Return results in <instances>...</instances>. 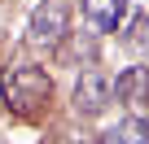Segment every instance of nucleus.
I'll list each match as a JSON object with an SVG mask.
<instances>
[{
    "mask_svg": "<svg viewBox=\"0 0 149 144\" xmlns=\"http://www.w3.org/2000/svg\"><path fill=\"white\" fill-rule=\"evenodd\" d=\"M101 144H149V122L145 118H123L110 131H101Z\"/></svg>",
    "mask_w": 149,
    "mask_h": 144,
    "instance_id": "obj_6",
    "label": "nucleus"
},
{
    "mask_svg": "<svg viewBox=\"0 0 149 144\" xmlns=\"http://www.w3.org/2000/svg\"><path fill=\"white\" fill-rule=\"evenodd\" d=\"M70 39V5L66 0H44L31 13V26H26V48L35 57H53L61 52V44Z\"/></svg>",
    "mask_w": 149,
    "mask_h": 144,
    "instance_id": "obj_2",
    "label": "nucleus"
},
{
    "mask_svg": "<svg viewBox=\"0 0 149 144\" xmlns=\"http://www.w3.org/2000/svg\"><path fill=\"white\" fill-rule=\"evenodd\" d=\"M123 44L132 52H149V13H132V22L123 31Z\"/></svg>",
    "mask_w": 149,
    "mask_h": 144,
    "instance_id": "obj_7",
    "label": "nucleus"
},
{
    "mask_svg": "<svg viewBox=\"0 0 149 144\" xmlns=\"http://www.w3.org/2000/svg\"><path fill=\"white\" fill-rule=\"evenodd\" d=\"M114 96L132 109H149V70L145 65H127L114 79Z\"/></svg>",
    "mask_w": 149,
    "mask_h": 144,
    "instance_id": "obj_4",
    "label": "nucleus"
},
{
    "mask_svg": "<svg viewBox=\"0 0 149 144\" xmlns=\"http://www.w3.org/2000/svg\"><path fill=\"white\" fill-rule=\"evenodd\" d=\"M84 18L97 31H118L127 18V0H84Z\"/></svg>",
    "mask_w": 149,
    "mask_h": 144,
    "instance_id": "obj_5",
    "label": "nucleus"
},
{
    "mask_svg": "<svg viewBox=\"0 0 149 144\" xmlns=\"http://www.w3.org/2000/svg\"><path fill=\"white\" fill-rule=\"evenodd\" d=\"M66 44H70V57L79 61V65H84V61H97V39H92V35L70 31V39H66ZM66 44H61V48H66Z\"/></svg>",
    "mask_w": 149,
    "mask_h": 144,
    "instance_id": "obj_8",
    "label": "nucleus"
},
{
    "mask_svg": "<svg viewBox=\"0 0 149 144\" xmlns=\"http://www.w3.org/2000/svg\"><path fill=\"white\" fill-rule=\"evenodd\" d=\"M70 105L74 114H84V118H97L114 105V79L101 74V70H84L79 79H74V92H70Z\"/></svg>",
    "mask_w": 149,
    "mask_h": 144,
    "instance_id": "obj_3",
    "label": "nucleus"
},
{
    "mask_svg": "<svg viewBox=\"0 0 149 144\" xmlns=\"http://www.w3.org/2000/svg\"><path fill=\"white\" fill-rule=\"evenodd\" d=\"M0 88H5V105L22 118L40 114L53 96V79L44 74L40 65H9L5 74H0Z\"/></svg>",
    "mask_w": 149,
    "mask_h": 144,
    "instance_id": "obj_1",
    "label": "nucleus"
}]
</instances>
